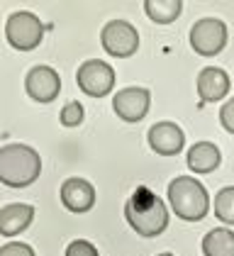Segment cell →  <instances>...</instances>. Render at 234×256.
I'll return each mask as SVG.
<instances>
[{
    "instance_id": "14",
    "label": "cell",
    "mask_w": 234,
    "mask_h": 256,
    "mask_svg": "<svg viewBox=\"0 0 234 256\" xmlns=\"http://www.w3.org/2000/svg\"><path fill=\"white\" fill-rule=\"evenodd\" d=\"M222 154L212 142H195L188 152V168L193 174H212L220 166Z\"/></svg>"
},
{
    "instance_id": "3",
    "label": "cell",
    "mask_w": 234,
    "mask_h": 256,
    "mask_svg": "<svg viewBox=\"0 0 234 256\" xmlns=\"http://www.w3.org/2000/svg\"><path fill=\"white\" fill-rule=\"evenodd\" d=\"M166 200L178 220L186 222H200L210 212V196L200 180L190 176H178L168 183Z\"/></svg>"
},
{
    "instance_id": "4",
    "label": "cell",
    "mask_w": 234,
    "mask_h": 256,
    "mask_svg": "<svg viewBox=\"0 0 234 256\" xmlns=\"http://www.w3.org/2000/svg\"><path fill=\"white\" fill-rule=\"evenodd\" d=\"M42 34H44V24L34 12L30 10H18L8 18V24H5V40L12 49L18 52H32L37 49L39 42H42Z\"/></svg>"
},
{
    "instance_id": "19",
    "label": "cell",
    "mask_w": 234,
    "mask_h": 256,
    "mask_svg": "<svg viewBox=\"0 0 234 256\" xmlns=\"http://www.w3.org/2000/svg\"><path fill=\"white\" fill-rule=\"evenodd\" d=\"M66 256H100L96 249V244L86 242V239H74L66 246Z\"/></svg>"
},
{
    "instance_id": "1",
    "label": "cell",
    "mask_w": 234,
    "mask_h": 256,
    "mask_svg": "<svg viewBox=\"0 0 234 256\" xmlns=\"http://www.w3.org/2000/svg\"><path fill=\"white\" fill-rule=\"evenodd\" d=\"M124 217H127V224L136 234L146 236V239L164 234L166 227H168V208L149 188L134 190V196L124 205Z\"/></svg>"
},
{
    "instance_id": "15",
    "label": "cell",
    "mask_w": 234,
    "mask_h": 256,
    "mask_svg": "<svg viewBox=\"0 0 234 256\" xmlns=\"http://www.w3.org/2000/svg\"><path fill=\"white\" fill-rule=\"evenodd\" d=\"M202 254L205 256H234V232L227 227L210 230L202 239Z\"/></svg>"
},
{
    "instance_id": "22",
    "label": "cell",
    "mask_w": 234,
    "mask_h": 256,
    "mask_svg": "<svg viewBox=\"0 0 234 256\" xmlns=\"http://www.w3.org/2000/svg\"><path fill=\"white\" fill-rule=\"evenodd\" d=\"M156 256H174V254H156Z\"/></svg>"
},
{
    "instance_id": "11",
    "label": "cell",
    "mask_w": 234,
    "mask_h": 256,
    "mask_svg": "<svg viewBox=\"0 0 234 256\" xmlns=\"http://www.w3.org/2000/svg\"><path fill=\"white\" fill-rule=\"evenodd\" d=\"M146 139H149L152 152H156L158 156H176L186 146L183 130L176 122H168V120L166 122H156L154 127L146 132Z\"/></svg>"
},
{
    "instance_id": "18",
    "label": "cell",
    "mask_w": 234,
    "mask_h": 256,
    "mask_svg": "<svg viewBox=\"0 0 234 256\" xmlns=\"http://www.w3.org/2000/svg\"><path fill=\"white\" fill-rule=\"evenodd\" d=\"M83 118H86V110H83V105L76 102V100L66 102V105L61 108V115H58L64 127H78V124L83 122Z\"/></svg>"
},
{
    "instance_id": "5",
    "label": "cell",
    "mask_w": 234,
    "mask_h": 256,
    "mask_svg": "<svg viewBox=\"0 0 234 256\" xmlns=\"http://www.w3.org/2000/svg\"><path fill=\"white\" fill-rule=\"evenodd\" d=\"M78 88L90 98H105L115 88V68L100 59L83 61L76 71Z\"/></svg>"
},
{
    "instance_id": "16",
    "label": "cell",
    "mask_w": 234,
    "mask_h": 256,
    "mask_svg": "<svg viewBox=\"0 0 234 256\" xmlns=\"http://www.w3.org/2000/svg\"><path fill=\"white\" fill-rule=\"evenodd\" d=\"M144 12L156 24H171L183 12L180 0H144Z\"/></svg>"
},
{
    "instance_id": "20",
    "label": "cell",
    "mask_w": 234,
    "mask_h": 256,
    "mask_svg": "<svg viewBox=\"0 0 234 256\" xmlns=\"http://www.w3.org/2000/svg\"><path fill=\"white\" fill-rule=\"evenodd\" d=\"M0 256H37V254L24 242H8V244L0 246Z\"/></svg>"
},
{
    "instance_id": "7",
    "label": "cell",
    "mask_w": 234,
    "mask_h": 256,
    "mask_svg": "<svg viewBox=\"0 0 234 256\" xmlns=\"http://www.w3.org/2000/svg\"><path fill=\"white\" fill-rule=\"evenodd\" d=\"M102 49L115 59H130L139 49V32L127 20H110L100 32Z\"/></svg>"
},
{
    "instance_id": "2",
    "label": "cell",
    "mask_w": 234,
    "mask_h": 256,
    "mask_svg": "<svg viewBox=\"0 0 234 256\" xmlns=\"http://www.w3.org/2000/svg\"><path fill=\"white\" fill-rule=\"evenodd\" d=\"M42 174V158L30 144H5L0 146V183L8 188H27Z\"/></svg>"
},
{
    "instance_id": "13",
    "label": "cell",
    "mask_w": 234,
    "mask_h": 256,
    "mask_svg": "<svg viewBox=\"0 0 234 256\" xmlns=\"http://www.w3.org/2000/svg\"><path fill=\"white\" fill-rule=\"evenodd\" d=\"M34 215H37V210L30 202H10V205L0 208V234L2 236L22 234L32 224Z\"/></svg>"
},
{
    "instance_id": "21",
    "label": "cell",
    "mask_w": 234,
    "mask_h": 256,
    "mask_svg": "<svg viewBox=\"0 0 234 256\" xmlns=\"http://www.w3.org/2000/svg\"><path fill=\"white\" fill-rule=\"evenodd\" d=\"M220 122H222V127L234 134V98H230L222 108H220Z\"/></svg>"
},
{
    "instance_id": "12",
    "label": "cell",
    "mask_w": 234,
    "mask_h": 256,
    "mask_svg": "<svg viewBox=\"0 0 234 256\" xmlns=\"http://www.w3.org/2000/svg\"><path fill=\"white\" fill-rule=\"evenodd\" d=\"M198 96L202 102H220V100L227 98L230 93V76L224 68L220 66H208L198 74Z\"/></svg>"
},
{
    "instance_id": "9",
    "label": "cell",
    "mask_w": 234,
    "mask_h": 256,
    "mask_svg": "<svg viewBox=\"0 0 234 256\" xmlns=\"http://www.w3.org/2000/svg\"><path fill=\"white\" fill-rule=\"evenodd\" d=\"M24 90L34 102H54L61 93V76L52 66H34L27 71Z\"/></svg>"
},
{
    "instance_id": "17",
    "label": "cell",
    "mask_w": 234,
    "mask_h": 256,
    "mask_svg": "<svg viewBox=\"0 0 234 256\" xmlns=\"http://www.w3.org/2000/svg\"><path fill=\"white\" fill-rule=\"evenodd\" d=\"M214 217L224 224H232L234 227V186L222 188L217 196H214Z\"/></svg>"
},
{
    "instance_id": "8",
    "label": "cell",
    "mask_w": 234,
    "mask_h": 256,
    "mask_svg": "<svg viewBox=\"0 0 234 256\" xmlns=\"http://www.w3.org/2000/svg\"><path fill=\"white\" fill-rule=\"evenodd\" d=\"M149 105H152V93L146 88H139V86H132V88H122L117 90L115 98H112V110L115 115L122 122H142L149 112Z\"/></svg>"
},
{
    "instance_id": "10",
    "label": "cell",
    "mask_w": 234,
    "mask_h": 256,
    "mask_svg": "<svg viewBox=\"0 0 234 256\" xmlns=\"http://www.w3.org/2000/svg\"><path fill=\"white\" fill-rule=\"evenodd\" d=\"M58 198H61L66 210H71L76 215H83V212H90L93 205H96V188L86 178H66L61 183Z\"/></svg>"
},
{
    "instance_id": "6",
    "label": "cell",
    "mask_w": 234,
    "mask_h": 256,
    "mask_svg": "<svg viewBox=\"0 0 234 256\" xmlns=\"http://www.w3.org/2000/svg\"><path fill=\"white\" fill-rule=\"evenodd\" d=\"M227 37H230V30L222 20L202 18L190 30V46L200 56H217L227 46Z\"/></svg>"
}]
</instances>
